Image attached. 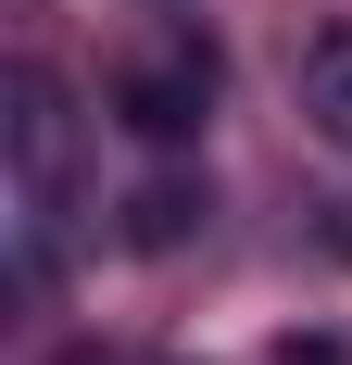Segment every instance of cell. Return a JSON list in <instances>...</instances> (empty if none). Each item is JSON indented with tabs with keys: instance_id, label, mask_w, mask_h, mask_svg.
<instances>
[{
	"instance_id": "cell-3",
	"label": "cell",
	"mask_w": 352,
	"mask_h": 365,
	"mask_svg": "<svg viewBox=\"0 0 352 365\" xmlns=\"http://www.w3.org/2000/svg\"><path fill=\"white\" fill-rule=\"evenodd\" d=\"M289 88H302V113H315V139L352 151V26H315V38H302Z\"/></svg>"
},
{
	"instance_id": "cell-1",
	"label": "cell",
	"mask_w": 352,
	"mask_h": 365,
	"mask_svg": "<svg viewBox=\"0 0 352 365\" xmlns=\"http://www.w3.org/2000/svg\"><path fill=\"white\" fill-rule=\"evenodd\" d=\"M0 151H13V277H51L63 264V215H76V113L38 63H13V113H0Z\"/></svg>"
},
{
	"instance_id": "cell-4",
	"label": "cell",
	"mask_w": 352,
	"mask_h": 365,
	"mask_svg": "<svg viewBox=\"0 0 352 365\" xmlns=\"http://www.w3.org/2000/svg\"><path fill=\"white\" fill-rule=\"evenodd\" d=\"M189 215H202L189 189H139V240H151V252H164V240H189Z\"/></svg>"
},
{
	"instance_id": "cell-2",
	"label": "cell",
	"mask_w": 352,
	"mask_h": 365,
	"mask_svg": "<svg viewBox=\"0 0 352 365\" xmlns=\"http://www.w3.org/2000/svg\"><path fill=\"white\" fill-rule=\"evenodd\" d=\"M113 113L139 126V139H189L214 113V51H164V63H139L126 88H113Z\"/></svg>"
}]
</instances>
